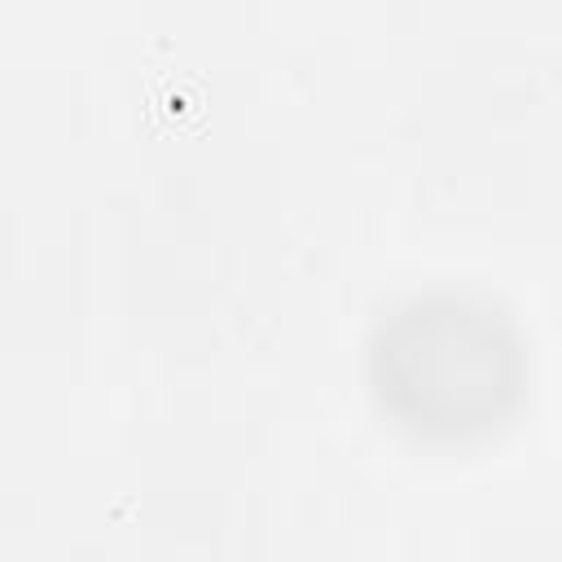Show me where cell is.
<instances>
[{"label":"cell","mask_w":562,"mask_h":562,"mask_svg":"<svg viewBox=\"0 0 562 562\" xmlns=\"http://www.w3.org/2000/svg\"><path fill=\"white\" fill-rule=\"evenodd\" d=\"M369 382L395 426L417 439H483L522 400L527 347L496 299L426 290L373 325Z\"/></svg>","instance_id":"1"}]
</instances>
